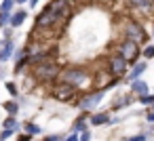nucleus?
Returning a JSON list of instances; mask_svg holds the SVG:
<instances>
[{"mask_svg":"<svg viewBox=\"0 0 154 141\" xmlns=\"http://www.w3.org/2000/svg\"><path fill=\"white\" fill-rule=\"evenodd\" d=\"M66 15H68V2L66 0H49L47 7L36 17V32L38 30H51V28L59 26Z\"/></svg>","mask_w":154,"mask_h":141,"instance_id":"1","label":"nucleus"},{"mask_svg":"<svg viewBox=\"0 0 154 141\" xmlns=\"http://www.w3.org/2000/svg\"><path fill=\"white\" fill-rule=\"evenodd\" d=\"M7 91H9L13 97H17V86H15V82H7Z\"/></svg>","mask_w":154,"mask_h":141,"instance_id":"25","label":"nucleus"},{"mask_svg":"<svg viewBox=\"0 0 154 141\" xmlns=\"http://www.w3.org/2000/svg\"><path fill=\"white\" fill-rule=\"evenodd\" d=\"M118 55H122L129 63H137V59H139V55H141V49H139L137 42L125 38V40L118 44Z\"/></svg>","mask_w":154,"mask_h":141,"instance_id":"7","label":"nucleus"},{"mask_svg":"<svg viewBox=\"0 0 154 141\" xmlns=\"http://www.w3.org/2000/svg\"><path fill=\"white\" fill-rule=\"evenodd\" d=\"M15 135V128H5L2 133H0V141H7V139H11Z\"/></svg>","mask_w":154,"mask_h":141,"instance_id":"23","label":"nucleus"},{"mask_svg":"<svg viewBox=\"0 0 154 141\" xmlns=\"http://www.w3.org/2000/svg\"><path fill=\"white\" fill-rule=\"evenodd\" d=\"M5 128H15V130L19 128V122L15 120V116H9V118L5 120Z\"/></svg>","mask_w":154,"mask_h":141,"instance_id":"21","label":"nucleus"},{"mask_svg":"<svg viewBox=\"0 0 154 141\" xmlns=\"http://www.w3.org/2000/svg\"><path fill=\"white\" fill-rule=\"evenodd\" d=\"M89 122H91L93 126H103V124H110V116H108L106 112H97V114L89 116Z\"/></svg>","mask_w":154,"mask_h":141,"instance_id":"13","label":"nucleus"},{"mask_svg":"<svg viewBox=\"0 0 154 141\" xmlns=\"http://www.w3.org/2000/svg\"><path fill=\"white\" fill-rule=\"evenodd\" d=\"M80 141H91V133L89 130H82L80 133Z\"/></svg>","mask_w":154,"mask_h":141,"instance_id":"27","label":"nucleus"},{"mask_svg":"<svg viewBox=\"0 0 154 141\" xmlns=\"http://www.w3.org/2000/svg\"><path fill=\"white\" fill-rule=\"evenodd\" d=\"M152 110H154V105H152Z\"/></svg>","mask_w":154,"mask_h":141,"instance_id":"33","label":"nucleus"},{"mask_svg":"<svg viewBox=\"0 0 154 141\" xmlns=\"http://www.w3.org/2000/svg\"><path fill=\"white\" fill-rule=\"evenodd\" d=\"M61 72L63 70L57 65L55 59H45V61L32 65V76L40 84H55V80L61 76Z\"/></svg>","mask_w":154,"mask_h":141,"instance_id":"2","label":"nucleus"},{"mask_svg":"<svg viewBox=\"0 0 154 141\" xmlns=\"http://www.w3.org/2000/svg\"><path fill=\"white\" fill-rule=\"evenodd\" d=\"M5 110H7L9 116H17V112H19V103H17V101H9V103H5Z\"/></svg>","mask_w":154,"mask_h":141,"instance_id":"18","label":"nucleus"},{"mask_svg":"<svg viewBox=\"0 0 154 141\" xmlns=\"http://www.w3.org/2000/svg\"><path fill=\"white\" fill-rule=\"evenodd\" d=\"M26 2H30V0H17V4H26Z\"/></svg>","mask_w":154,"mask_h":141,"instance_id":"31","label":"nucleus"},{"mask_svg":"<svg viewBox=\"0 0 154 141\" xmlns=\"http://www.w3.org/2000/svg\"><path fill=\"white\" fill-rule=\"evenodd\" d=\"M146 120H148V122H154V110H152V107H150V112H148Z\"/></svg>","mask_w":154,"mask_h":141,"instance_id":"28","label":"nucleus"},{"mask_svg":"<svg viewBox=\"0 0 154 141\" xmlns=\"http://www.w3.org/2000/svg\"><path fill=\"white\" fill-rule=\"evenodd\" d=\"M141 55H143V59H154V44H148L141 51Z\"/></svg>","mask_w":154,"mask_h":141,"instance_id":"22","label":"nucleus"},{"mask_svg":"<svg viewBox=\"0 0 154 141\" xmlns=\"http://www.w3.org/2000/svg\"><path fill=\"white\" fill-rule=\"evenodd\" d=\"M32 137H34V135H28V133H26L23 137H19V141H32Z\"/></svg>","mask_w":154,"mask_h":141,"instance_id":"30","label":"nucleus"},{"mask_svg":"<svg viewBox=\"0 0 154 141\" xmlns=\"http://www.w3.org/2000/svg\"><path fill=\"white\" fill-rule=\"evenodd\" d=\"M127 4L135 11H152L154 9V0H127Z\"/></svg>","mask_w":154,"mask_h":141,"instance_id":"10","label":"nucleus"},{"mask_svg":"<svg viewBox=\"0 0 154 141\" xmlns=\"http://www.w3.org/2000/svg\"><path fill=\"white\" fill-rule=\"evenodd\" d=\"M42 141H63V135H49V137H45Z\"/></svg>","mask_w":154,"mask_h":141,"instance_id":"26","label":"nucleus"},{"mask_svg":"<svg viewBox=\"0 0 154 141\" xmlns=\"http://www.w3.org/2000/svg\"><path fill=\"white\" fill-rule=\"evenodd\" d=\"M131 93H133V95H137V97H141V95H148V93H150V86H148V82H146V80L137 78V80H133V82H131Z\"/></svg>","mask_w":154,"mask_h":141,"instance_id":"9","label":"nucleus"},{"mask_svg":"<svg viewBox=\"0 0 154 141\" xmlns=\"http://www.w3.org/2000/svg\"><path fill=\"white\" fill-rule=\"evenodd\" d=\"M72 130H74V133H78V130H80V133H82V130H87V116H80V118L74 122Z\"/></svg>","mask_w":154,"mask_h":141,"instance_id":"15","label":"nucleus"},{"mask_svg":"<svg viewBox=\"0 0 154 141\" xmlns=\"http://www.w3.org/2000/svg\"><path fill=\"white\" fill-rule=\"evenodd\" d=\"M103 95H106V88H99V91H91V93H87V95H82V97L78 99V107H80L82 112H91L93 107H97V105L101 103Z\"/></svg>","mask_w":154,"mask_h":141,"instance_id":"8","label":"nucleus"},{"mask_svg":"<svg viewBox=\"0 0 154 141\" xmlns=\"http://www.w3.org/2000/svg\"><path fill=\"white\" fill-rule=\"evenodd\" d=\"M66 141H80V137H78V133H72V135H70Z\"/></svg>","mask_w":154,"mask_h":141,"instance_id":"29","label":"nucleus"},{"mask_svg":"<svg viewBox=\"0 0 154 141\" xmlns=\"http://www.w3.org/2000/svg\"><path fill=\"white\" fill-rule=\"evenodd\" d=\"M11 15L13 13H5V11H0V28H5L11 23Z\"/></svg>","mask_w":154,"mask_h":141,"instance_id":"20","label":"nucleus"},{"mask_svg":"<svg viewBox=\"0 0 154 141\" xmlns=\"http://www.w3.org/2000/svg\"><path fill=\"white\" fill-rule=\"evenodd\" d=\"M148 137H150V135H146V133H139V135H133V137H129L127 141H148Z\"/></svg>","mask_w":154,"mask_h":141,"instance_id":"24","label":"nucleus"},{"mask_svg":"<svg viewBox=\"0 0 154 141\" xmlns=\"http://www.w3.org/2000/svg\"><path fill=\"white\" fill-rule=\"evenodd\" d=\"M28 19V11H23V9H19V11H15L13 15H11V23H9V28H19L23 21Z\"/></svg>","mask_w":154,"mask_h":141,"instance_id":"12","label":"nucleus"},{"mask_svg":"<svg viewBox=\"0 0 154 141\" xmlns=\"http://www.w3.org/2000/svg\"><path fill=\"white\" fill-rule=\"evenodd\" d=\"M76 93H78V88L72 86V84H68V82H57L51 88V97L55 101H72L76 97Z\"/></svg>","mask_w":154,"mask_h":141,"instance_id":"6","label":"nucleus"},{"mask_svg":"<svg viewBox=\"0 0 154 141\" xmlns=\"http://www.w3.org/2000/svg\"><path fill=\"white\" fill-rule=\"evenodd\" d=\"M13 4H17V0H5V2L0 4V11H5V13H11V11H13Z\"/></svg>","mask_w":154,"mask_h":141,"instance_id":"19","label":"nucleus"},{"mask_svg":"<svg viewBox=\"0 0 154 141\" xmlns=\"http://www.w3.org/2000/svg\"><path fill=\"white\" fill-rule=\"evenodd\" d=\"M146 70H148V63H146V61H139V63H135V65H133V70L127 74V80H129V82L137 80V78H139V76H141Z\"/></svg>","mask_w":154,"mask_h":141,"instance_id":"11","label":"nucleus"},{"mask_svg":"<svg viewBox=\"0 0 154 141\" xmlns=\"http://www.w3.org/2000/svg\"><path fill=\"white\" fill-rule=\"evenodd\" d=\"M137 101H139L141 105H146V107H152V105H154V93L141 95V97H137Z\"/></svg>","mask_w":154,"mask_h":141,"instance_id":"17","label":"nucleus"},{"mask_svg":"<svg viewBox=\"0 0 154 141\" xmlns=\"http://www.w3.org/2000/svg\"><path fill=\"white\" fill-rule=\"evenodd\" d=\"M23 128H26V133H28V135H40V133H42V128H40L38 124H34V122H26V124H23Z\"/></svg>","mask_w":154,"mask_h":141,"instance_id":"16","label":"nucleus"},{"mask_svg":"<svg viewBox=\"0 0 154 141\" xmlns=\"http://www.w3.org/2000/svg\"><path fill=\"white\" fill-rule=\"evenodd\" d=\"M61 82H68L76 88H82L87 84H91V72L87 68H66L59 76Z\"/></svg>","mask_w":154,"mask_h":141,"instance_id":"3","label":"nucleus"},{"mask_svg":"<svg viewBox=\"0 0 154 141\" xmlns=\"http://www.w3.org/2000/svg\"><path fill=\"white\" fill-rule=\"evenodd\" d=\"M66 2H68V4H74V2H78V0H66Z\"/></svg>","mask_w":154,"mask_h":141,"instance_id":"32","label":"nucleus"},{"mask_svg":"<svg viewBox=\"0 0 154 141\" xmlns=\"http://www.w3.org/2000/svg\"><path fill=\"white\" fill-rule=\"evenodd\" d=\"M122 34H125V38H129V40H133V42H137V44H143V42L148 40L146 28H143L139 21H135V19H127Z\"/></svg>","mask_w":154,"mask_h":141,"instance_id":"4","label":"nucleus"},{"mask_svg":"<svg viewBox=\"0 0 154 141\" xmlns=\"http://www.w3.org/2000/svg\"><path fill=\"white\" fill-rule=\"evenodd\" d=\"M127 72H129V61L122 55L114 53L108 57V74L112 78H122V76H127Z\"/></svg>","mask_w":154,"mask_h":141,"instance_id":"5","label":"nucleus"},{"mask_svg":"<svg viewBox=\"0 0 154 141\" xmlns=\"http://www.w3.org/2000/svg\"><path fill=\"white\" fill-rule=\"evenodd\" d=\"M152 36H154V34H152Z\"/></svg>","mask_w":154,"mask_h":141,"instance_id":"34","label":"nucleus"},{"mask_svg":"<svg viewBox=\"0 0 154 141\" xmlns=\"http://www.w3.org/2000/svg\"><path fill=\"white\" fill-rule=\"evenodd\" d=\"M131 103H133V97H131V95H125V97H120L116 103H112V110L116 112V110H120V107H129Z\"/></svg>","mask_w":154,"mask_h":141,"instance_id":"14","label":"nucleus"}]
</instances>
